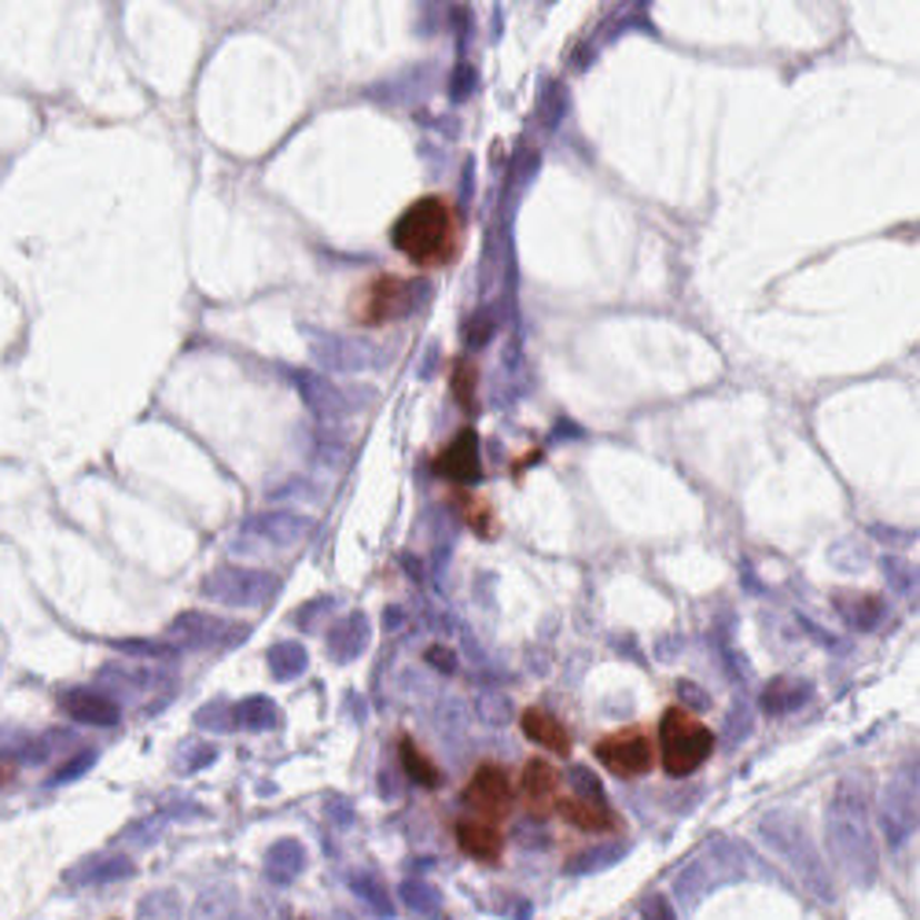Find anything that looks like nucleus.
<instances>
[{
	"label": "nucleus",
	"mask_w": 920,
	"mask_h": 920,
	"mask_svg": "<svg viewBox=\"0 0 920 920\" xmlns=\"http://www.w3.org/2000/svg\"><path fill=\"white\" fill-rule=\"evenodd\" d=\"M391 243L412 269L434 273V269L453 266L460 258L464 221H460L457 207L446 196H420L394 221Z\"/></svg>",
	"instance_id": "nucleus-1"
},
{
	"label": "nucleus",
	"mask_w": 920,
	"mask_h": 920,
	"mask_svg": "<svg viewBox=\"0 0 920 920\" xmlns=\"http://www.w3.org/2000/svg\"><path fill=\"white\" fill-rule=\"evenodd\" d=\"M656 754L663 762L667 777H692L714 754V733L703 718H696L689 707H667L659 718Z\"/></svg>",
	"instance_id": "nucleus-2"
},
{
	"label": "nucleus",
	"mask_w": 920,
	"mask_h": 920,
	"mask_svg": "<svg viewBox=\"0 0 920 920\" xmlns=\"http://www.w3.org/2000/svg\"><path fill=\"white\" fill-rule=\"evenodd\" d=\"M420 284L412 277H398V273H372L364 284L350 294V317L358 328H380L391 324L398 317L412 313L417 306Z\"/></svg>",
	"instance_id": "nucleus-3"
},
{
	"label": "nucleus",
	"mask_w": 920,
	"mask_h": 920,
	"mask_svg": "<svg viewBox=\"0 0 920 920\" xmlns=\"http://www.w3.org/2000/svg\"><path fill=\"white\" fill-rule=\"evenodd\" d=\"M762 836L770 840V847L796 869V877L807 883V891L821 902H836L832 880L824 872V862L818 854V847L810 843V836L803 832V824H792L788 818H770L762 824Z\"/></svg>",
	"instance_id": "nucleus-4"
},
{
	"label": "nucleus",
	"mask_w": 920,
	"mask_h": 920,
	"mask_svg": "<svg viewBox=\"0 0 920 920\" xmlns=\"http://www.w3.org/2000/svg\"><path fill=\"white\" fill-rule=\"evenodd\" d=\"M829 843H832L836 862L847 869V877L858 883L872 880V872H877V847H872V836L866 829L862 813L854 807H843V803L832 807Z\"/></svg>",
	"instance_id": "nucleus-5"
},
{
	"label": "nucleus",
	"mask_w": 920,
	"mask_h": 920,
	"mask_svg": "<svg viewBox=\"0 0 920 920\" xmlns=\"http://www.w3.org/2000/svg\"><path fill=\"white\" fill-rule=\"evenodd\" d=\"M597 762L604 766L608 773H616L619 781H637V777L652 773L656 766V737L641 726H627L619 733L600 737L593 744Z\"/></svg>",
	"instance_id": "nucleus-6"
},
{
	"label": "nucleus",
	"mask_w": 920,
	"mask_h": 920,
	"mask_svg": "<svg viewBox=\"0 0 920 920\" xmlns=\"http://www.w3.org/2000/svg\"><path fill=\"white\" fill-rule=\"evenodd\" d=\"M464 803L476 810L482 821L509 818V810L516 803V788L509 781V773H504V766H498V762L476 766L471 781L464 784Z\"/></svg>",
	"instance_id": "nucleus-7"
},
{
	"label": "nucleus",
	"mask_w": 920,
	"mask_h": 920,
	"mask_svg": "<svg viewBox=\"0 0 920 920\" xmlns=\"http://www.w3.org/2000/svg\"><path fill=\"white\" fill-rule=\"evenodd\" d=\"M519 796L534 818H549L560 803V770L549 759H527L519 773Z\"/></svg>",
	"instance_id": "nucleus-8"
},
{
	"label": "nucleus",
	"mask_w": 920,
	"mask_h": 920,
	"mask_svg": "<svg viewBox=\"0 0 920 920\" xmlns=\"http://www.w3.org/2000/svg\"><path fill=\"white\" fill-rule=\"evenodd\" d=\"M434 471L442 479H450L453 487H476L482 479V460H479V434L464 428L446 450L434 457Z\"/></svg>",
	"instance_id": "nucleus-9"
},
{
	"label": "nucleus",
	"mask_w": 920,
	"mask_h": 920,
	"mask_svg": "<svg viewBox=\"0 0 920 920\" xmlns=\"http://www.w3.org/2000/svg\"><path fill=\"white\" fill-rule=\"evenodd\" d=\"M457 847L464 851L468 858H476V862H487V866H498L501 854H504V836L493 821H482V818H460L457 821Z\"/></svg>",
	"instance_id": "nucleus-10"
},
{
	"label": "nucleus",
	"mask_w": 920,
	"mask_h": 920,
	"mask_svg": "<svg viewBox=\"0 0 920 920\" xmlns=\"http://www.w3.org/2000/svg\"><path fill=\"white\" fill-rule=\"evenodd\" d=\"M519 729H523V737L530 744H541L552 754H571V729L560 722L557 714L546 711V707H527L523 714H519Z\"/></svg>",
	"instance_id": "nucleus-11"
},
{
	"label": "nucleus",
	"mask_w": 920,
	"mask_h": 920,
	"mask_svg": "<svg viewBox=\"0 0 920 920\" xmlns=\"http://www.w3.org/2000/svg\"><path fill=\"white\" fill-rule=\"evenodd\" d=\"M560 818L574 824L582 832H611L619 824L616 810L608 807V799H589V796H568L557 803Z\"/></svg>",
	"instance_id": "nucleus-12"
},
{
	"label": "nucleus",
	"mask_w": 920,
	"mask_h": 920,
	"mask_svg": "<svg viewBox=\"0 0 920 920\" xmlns=\"http://www.w3.org/2000/svg\"><path fill=\"white\" fill-rule=\"evenodd\" d=\"M398 759H402V770H406V777L412 784H420V788H439L442 784V770L434 766L431 754L423 751L409 733L398 737Z\"/></svg>",
	"instance_id": "nucleus-13"
},
{
	"label": "nucleus",
	"mask_w": 920,
	"mask_h": 920,
	"mask_svg": "<svg viewBox=\"0 0 920 920\" xmlns=\"http://www.w3.org/2000/svg\"><path fill=\"white\" fill-rule=\"evenodd\" d=\"M67 711L78 718V722L89 726H114L118 722V707L111 700H103L97 692H74L67 696Z\"/></svg>",
	"instance_id": "nucleus-14"
},
{
	"label": "nucleus",
	"mask_w": 920,
	"mask_h": 920,
	"mask_svg": "<svg viewBox=\"0 0 920 920\" xmlns=\"http://www.w3.org/2000/svg\"><path fill=\"white\" fill-rule=\"evenodd\" d=\"M476 383H479V369H476V361L457 358V361H453L450 387H453L457 406L464 409V412H476V409H479V402H476Z\"/></svg>",
	"instance_id": "nucleus-15"
},
{
	"label": "nucleus",
	"mask_w": 920,
	"mask_h": 920,
	"mask_svg": "<svg viewBox=\"0 0 920 920\" xmlns=\"http://www.w3.org/2000/svg\"><path fill=\"white\" fill-rule=\"evenodd\" d=\"M402 899L412 913H420V917H428V920H442V894L428 888V883H420V880H406L402 883Z\"/></svg>",
	"instance_id": "nucleus-16"
},
{
	"label": "nucleus",
	"mask_w": 920,
	"mask_h": 920,
	"mask_svg": "<svg viewBox=\"0 0 920 920\" xmlns=\"http://www.w3.org/2000/svg\"><path fill=\"white\" fill-rule=\"evenodd\" d=\"M269 877H273L277 883H288L294 880V872L302 869V847H294V843H277L273 851H269Z\"/></svg>",
	"instance_id": "nucleus-17"
},
{
	"label": "nucleus",
	"mask_w": 920,
	"mask_h": 920,
	"mask_svg": "<svg viewBox=\"0 0 920 920\" xmlns=\"http://www.w3.org/2000/svg\"><path fill=\"white\" fill-rule=\"evenodd\" d=\"M453 504H460V516H464L468 527H476L482 538H490V530H493V512H490L487 501H479V498H471V493L457 490V493H453Z\"/></svg>",
	"instance_id": "nucleus-18"
},
{
	"label": "nucleus",
	"mask_w": 920,
	"mask_h": 920,
	"mask_svg": "<svg viewBox=\"0 0 920 920\" xmlns=\"http://www.w3.org/2000/svg\"><path fill=\"white\" fill-rule=\"evenodd\" d=\"M627 854V843H608V847H597V851H586L571 858L568 872H597V869H608L611 862H619V858Z\"/></svg>",
	"instance_id": "nucleus-19"
},
{
	"label": "nucleus",
	"mask_w": 920,
	"mask_h": 920,
	"mask_svg": "<svg viewBox=\"0 0 920 920\" xmlns=\"http://www.w3.org/2000/svg\"><path fill=\"white\" fill-rule=\"evenodd\" d=\"M799 700H807V689H792V681H773L762 696V707L770 714H781L788 707H796Z\"/></svg>",
	"instance_id": "nucleus-20"
},
{
	"label": "nucleus",
	"mask_w": 920,
	"mask_h": 920,
	"mask_svg": "<svg viewBox=\"0 0 920 920\" xmlns=\"http://www.w3.org/2000/svg\"><path fill=\"white\" fill-rule=\"evenodd\" d=\"M350 888L358 891V899L369 902L376 913H383V917H391V913H394L391 894H387V891L380 888V883L372 880V877H353V880H350Z\"/></svg>",
	"instance_id": "nucleus-21"
},
{
	"label": "nucleus",
	"mask_w": 920,
	"mask_h": 920,
	"mask_svg": "<svg viewBox=\"0 0 920 920\" xmlns=\"http://www.w3.org/2000/svg\"><path fill=\"white\" fill-rule=\"evenodd\" d=\"M269 663H273V670L280 678H291L306 667V652L299 644H277L273 656H269Z\"/></svg>",
	"instance_id": "nucleus-22"
},
{
	"label": "nucleus",
	"mask_w": 920,
	"mask_h": 920,
	"mask_svg": "<svg viewBox=\"0 0 920 920\" xmlns=\"http://www.w3.org/2000/svg\"><path fill=\"white\" fill-rule=\"evenodd\" d=\"M641 920H678V910L670 906L667 894L652 891L648 899L641 902Z\"/></svg>",
	"instance_id": "nucleus-23"
},
{
	"label": "nucleus",
	"mask_w": 920,
	"mask_h": 920,
	"mask_svg": "<svg viewBox=\"0 0 920 920\" xmlns=\"http://www.w3.org/2000/svg\"><path fill=\"white\" fill-rule=\"evenodd\" d=\"M571 781H574V788H578V792H574V796H589V799H604V788H600V781H597V777H593V773H589V770H574V777H571Z\"/></svg>",
	"instance_id": "nucleus-24"
},
{
	"label": "nucleus",
	"mask_w": 920,
	"mask_h": 920,
	"mask_svg": "<svg viewBox=\"0 0 920 920\" xmlns=\"http://www.w3.org/2000/svg\"><path fill=\"white\" fill-rule=\"evenodd\" d=\"M428 659L434 667H442V670H453V659H450V652H446V648H431L428 652Z\"/></svg>",
	"instance_id": "nucleus-25"
},
{
	"label": "nucleus",
	"mask_w": 920,
	"mask_h": 920,
	"mask_svg": "<svg viewBox=\"0 0 920 920\" xmlns=\"http://www.w3.org/2000/svg\"><path fill=\"white\" fill-rule=\"evenodd\" d=\"M8 781H11V770H8V766H4V762H0V788H4Z\"/></svg>",
	"instance_id": "nucleus-26"
}]
</instances>
